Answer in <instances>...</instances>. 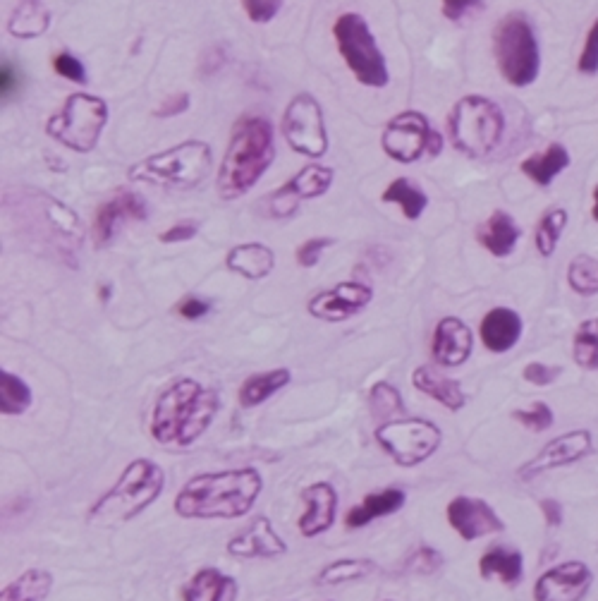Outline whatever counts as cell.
I'll return each mask as SVG.
<instances>
[{
  "label": "cell",
  "instance_id": "1",
  "mask_svg": "<svg viewBox=\"0 0 598 601\" xmlns=\"http://www.w3.org/2000/svg\"><path fill=\"white\" fill-rule=\"evenodd\" d=\"M264 491L256 467L201 472L178 491L173 508L182 520H235L247 515Z\"/></svg>",
  "mask_w": 598,
  "mask_h": 601
},
{
  "label": "cell",
  "instance_id": "2",
  "mask_svg": "<svg viewBox=\"0 0 598 601\" xmlns=\"http://www.w3.org/2000/svg\"><path fill=\"white\" fill-rule=\"evenodd\" d=\"M221 412V396L192 376H178L163 388L151 410L149 431L161 446H194Z\"/></svg>",
  "mask_w": 598,
  "mask_h": 601
},
{
  "label": "cell",
  "instance_id": "3",
  "mask_svg": "<svg viewBox=\"0 0 598 601\" xmlns=\"http://www.w3.org/2000/svg\"><path fill=\"white\" fill-rule=\"evenodd\" d=\"M276 149H273V127L268 120L247 115L235 125L218 171V194L228 202L247 194L261 175L268 171Z\"/></svg>",
  "mask_w": 598,
  "mask_h": 601
},
{
  "label": "cell",
  "instance_id": "4",
  "mask_svg": "<svg viewBox=\"0 0 598 601\" xmlns=\"http://www.w3.org/2000/svg\"><path fill=\"white\" fill-rule=\"evenodd\" d=\"M163 489H166V472L161 465L149 458L132 460L115 479L113 487L94 501L87 522L103 527L130 522L154 506Z\"/></svg>",
  "mask_w": 598,
  "mask_h": 601
},
{
  "label": "cell",
  "instance_id": "5",
  "mask_svg": "<svg viewBox=\"0 0 598 601\" xmlns=\"http://www.w3.org/2000/svg\"><path fill=\"white\" fill-rule=\"evenodd\" d=\"M450 144L469 159H481L498 147L505 135V113L496 101L472 94L460 99L448 115Z\"/></svg>",
  "mask_w": 598,
  "mask_h": 601
},
{
  "label": "cell",
  "instance_id": "6",
  "mask_svg": "<svg viewBox=\"0 0 598 601\" xmlns=\"http://www.w3.org/2000/svg\"><path fill=\"white\" fill-rule=\"evenodd\" d=\"M213 166L211 147L206 142L189 139L178 147L154 154L149 159L134 163L130 168L132 182H149L158 187H175V190H194L209 178Z\"/></svg>",
  "mask_w": 598,
  "mask_h": 601
},
{
  "label": "cell",
  "instance_id": "7",
  "mask_svg": "<svg viewBox=\"0 0 598 601\" xmlns=\"http://www.w3.org/2000/svg\"><path fill=\"white\" fill-rule=\"evenodd\" d=\"M493 53L503 80L512 87H529L541 72V51L534 27L520 12L503 17L493 32Z\"/></svg>",
  "mask_w": 598,
  "mask_h": 601
},
{
  "label": "cell",
  "instance_id": "8",
  "mask_svg": "<svg viewBox=\"0 0 598 601\" xmlns=\"http://www.w3.org/2000/svg\"><path fill=\"white\" fill-rule=\"evenodd\" d=\"M108 125V103L99 96L70 94L63 108L51 115L46 123V132L63 147L77 151V154H89L99 144L103 127Z\"/></svg>",
  "mask_w": 598,
  "mask_h": 601
},
{
  "label": "cell",
  "instance_id": "9",
  "mask_svg": "<svg viewBox=\"0 0 598 601\" xmlns=\"http://www.w3.org/2000/svg\"><path fill=\"white\" fill-rule=\"evenodd\" d=\"M333 36L338 41V51L352 75L357 77L364 87L381 89L386 87L390 75L386 56L378 48L369 24L357 12H343L333 24Z\"/></svg>",
  "mask_w": 598,
  "mask_h": 601
},
{
  "label": "cell",
  "instance_id": "10",
  "mask_svg": "<svg viewBox=\"0 0 598 601\" xmlns=\"http://www.w3.org/2000/svg\"><path fill=\"white\" fill-rule=\"evenodd\" d=\"M378 446L400 467H419L436 455L443 443V431L424 417H395L374 429Z\"/></svg>",
  "mask_w": 598,
  "mask_h": 601
},
{
  "label": "cell",
  "instance_id": "11",
  "mask_svg": "<svg viewBox=\"0 0 598 601\" xmlns=\"http://www.w3.org/2000/svg\"><path fill=\"white\" fill-rule=\"evenodd\" d=\"M381 147L393 161L414 163L424 154H441L443 137L433 130L424 113L405 111L395 115L386 125L381 137Z\"/></svg>",
  "mask_w": 598,
  "mask_h": 601
},
{
  "label": "cell",
  "instance_id": "12",
  "mask_svg": "<svg viewBox=\"0 0 598 601\" xmlns=\"http://www.w3.org/2000/svg\"><path fill=\"white\" fill-rule=\"evenodd\" d=\"M280 130H283L285 142L297 154L309 156V159H321L328 151V135L326 125H323L321 103L307 94V91L297 94L290 101V106L285 108Z\"/></svg>",
  "mask_w": 598,
  "mask_h": 601
},
{
  "label": "cell",
  "instance_id": "13",
  "mask_svg": "<svg viewBox=\"0 0 598 601\" xmlns=\"http://www.w3.org/2000/svg\"><path fill=\"white\" fill-rule=\"evenodd\" d=\"M591 453H594V434L589 429L567 431V434L555 436V439L548 441L532 460H527L517 470V475H520L522 482H529V479L539 477L543 472L575 465L579 460L589 458Z\"/></svg>",
  "mask_w": 598,
  "mask_h": 601
},
{
  "label": "cell",
  "instance_id": "14",
  "mask_svg": "<svg viewBox=\"0 0 598 601\" xmlns=\"http://www.w3.org/2000/svg\"><path fill=\"white\" fill-rule=\"evenodd\" d=\"M371 300H374V288L371 285L359 281H340L333 288L321 290L319 295L311 297L307 309L314 319L326 321V324H340V321H347L364 312Z\"/></svg>",
  "mask_w": 598,
  "mask_h": 601
},
{
  "label": "cell",
  "instance_id": "15",
  "mask_svg": "<svg viewBox=\"0 0 598 601\" xmlns=\"http://www.w3.org/2000/svg\"><path fill=\"white\" fill-rule=\"evenodd\" d=\"M594 585V573L587 563L565 561L539 575L534 601H584Z\"/></svg>",
  "mask_w": 598,
  "mask_h": 601
},
{
  "label": "cell",
  "instance_id": "16",
  "mask_svg": "<svg viewBox=\"0 0 598 601\" xmlns=\"http://www.w3.org/2000/svg\"><path fill=\"white\" fill-rule=\"evenodd\" d=\"M445 515H448L450 527L465 542H477V539L505 530V520L496 513V508L484 499H474V496H455L445 508Z\"/></svg>",
  "mask_w": 598,
  "mask_h": 601
},
{
  "label": "cell",
  "instance_id": "17",
  "mask_svg": "<svg viewBox=\"0 0 598 601\" xmlns=\"http://www.w3.org/2000/svg\"><path fill=\"white\" fill-rule=\"evenodd\" d=\"M225 549L235 558H276L288 554V542L276 532L268 515H256L247 527L228 539Z\"/></svg>",
  "mask_w": 598,
  "mask_h": 601
},
{
  "label": "cell",
  "instance_id": "18",
  "mask_svg": "<svg viewBox=\"0 0 598 601\" xmlns=\"http://www.w3.org/2000/svg\"><path fill=\"white\" fill-rule=\"evenodd\" d=\"M304 513L297 518V532L304 539H314L319 534L328 532L335 525V515H338V491L331 482H314L302 489Z\"/></svg>",
  "mask_w": 598,
  "mask_h": 601
},
{
  "label": "cell",
  "instance_id": "19",
  "mask_svg": "<svg viewBox=\"0 0 598 601\" xmlns=\"http://www.w3.org/2000/svg\"><path fill=\"white\" fill-rule=\"evenodd\" d=\"M474 350L472 329L460 317H443L433 329L431 357L438 367H462Z\"/></svg>",
  "mask_w": 598,
  "mask_h": 601
},
{
  "label": "cell",
  "instance_id": "20",
  "mask_svg": "<svg viewBox=\"0 0 598 601\" xmlns=\"http://www.w3.org/2000/svg\"><path fill=\"white\" fill-rule=\"evenodd\" d=\"M146 202L139 194L134 192H120L115 194L111 202L101 204V209L96 211L94 218V242L96 247H106L115 235H118L120 226H125L127 221H144Z\"/></svg>",
  "mask_w": 598,
  "mask_h": 601
},
{
  "label": "cell",
  "instance_id": "21",
  "mask_svg": "<svg viewBox=\"0 0 598 601\" xmlns=\"http://www.w3.org/2000/svg\"><path fill=\"white\" fill-rule=\"evenodd\" d=\"M522 331V317L510 307H493L491 312L484 314L479 326L481 343H484L488 352H496V355H503V352L515 348L520 343Z\"/></svg>",
  "mask_w": 598,
  "mask_h": 601
},
{
  "label": "cell",
  "instance_id": "22",
  "mask_svg": "<svg viewBox=\"0 0 598 601\" xmlns=\"http://www.w3.org/2000/svg\"><path fill=\"white\" fill-rule=\"evenodd\" d=\"M180 597L182 601H237L240 585H237L235 578L221 573L218 568L206 566L197 570L189 582L182 585Z\"/></svg>",
  "mask_w": 598,
  "mask_h": 601
},
{
  "label": "cell",
  "instance_id": "23",
  "mask_svg": "<svg viewBox=\"0 0 598 601\" xmlns=\"http://www.w3.org/2000/svg\"><path fill=\"white\" fill-rule=\"evenodd\" d=\"M407 494L400 487H388L374 494H366L362 503L352 506L345 515V527L347 530H362L369 522L386 518L405 508Z\"/></svg>",
  "mask_w": 598,
  "mask_h": 601
},
{
  "label": "cell",
  "instance_id": "24",
  "mask_svg": "<svg viewBox=\"0 0 598 601\" xmlns=\"http://www.w3.org/2000/svg\"><path fill=\"white\" fill-rule=\"evenodd\" d=\"M412 384L419 393L433 398L436 403H441L443 408H448L450 412H460L469 400L467 393L462 391L460 381L448 379V376L438 372V369L431 367V364H421V367L414 369Z\"/></svg>",
  "mask_w": 598,
  "mask_h": 601
},
{
  "label": "cell",
  "instance_id": "25",
  "mask_svg": "<svg viewBox=\"0 0 598 601\" xmlns=\"http://www.w3.org/2000/svg\"><path fill=\"white\" fill-rule=\"evenodd\" d=\"M520 235L522 230L517 226L515 218H512L508 211H500V209L493 211V214L488 216L477 230L479 245L498 259L510 257V254L515 252L517 242H520Z\"/></svg>",
  "mask_w": 598,
  "mask_h": 601
},
{
  "label": "cell",
  "instance_id": "26",
  "mask_svg": "<svg viewBox=\"0 0 598 601\" xmlns=\"http://www.w3.org/2000/svg\"><path fill=\"white\" fill-rule=\"evenodd\" d=\"M225 266L247 281H261L276 266V254L264 242H244V245H237L228 252Z\"/></svg>",
  "mask_w": 598,
  "mask_h": 601
},
{
  "label": "cell",
  "instance_id": "27",
  "mask_svg": "<svg viewBox=\"0 0 598 601\" xmlns=\"http://www.w3.org/2000/svg\"><path fill=\"white\" fill-rule=\"evenodd\" d=\"M570 163H572V156L565 144L553 142L548 144L546 151H541V154H534L529 156V159H524L520 163V171L527 175L534 185L551 187V182L558 178L560 173H565L567 168H570Z\"/></svg>",
  "mask_w": 598,
  "mask_h": 601
},
{
  "label": "cell",
  "instance_id": "28",
  "mask_svg": "<svg viewBox=\"0 0 598 601\" xmlns=\"http://www.w3.org/2000/svg\"><path fill=\"white\" fill-rule=\"evenodd\" d=\"M292 381V372L288 367H278L271 369V372H259L247 376L242 381L240 391H237V400H240V408L252 410L264 405L268 398L276 396L278 391H283Z\"/></svg>",
  "mask_w": 598,
  "mask_h": 601
},
{
  "label": "cell",
  "instance_id": "29",
  "mask_svg": "<svg viewBox=\"0 0 598 601\" xmlns=\"http://www.w3.org/2000/svg\"><path fill=\"white\" fill-rule=\"evenodd\" d=\"M479 575L484 580H500L508 587H515L524 575L522 551L508 549V546H491L479 558Z\"/></svg>",
  "mask_w": 598,
  "mask_h": 601
},
{
  "label": "cell",
  "instance_id": "30",
  "mask_svg": "<svg viewBox=\"0 0 598 601\" xmlns=\"http://www.w3.org/2000/svg\"><path fill=\"white\" fill-rule=\"evenodd\" d=\"M53 590V573L46 568H29L20 578L3 587L0 601H46Z\"/></svg>",
  "mask_w": 598,
  "mask_h": 601
},
{
  "label": "cell",
  "instance_id": "31",
  "mask_svg": "<svg viewBox=\"0 0 598 601\" xmlns=\"http://www.w3.org/2000/svg\"><path fill=\"white\" fill-rule=\"evenodd\" d=\"M51 27V12L41 8L39 0H22L17 10L12 12L8 29L17 39H34Z\"/></svg>",
  "mask_w": 598,
  "mask_h": 601
},
{
  "label": "cell",
  "instance_id": "32",
  "mask_svg": "<svg viewBox=\"0 0 598 601\" xmlns=\"http://www.w3.org/2000/svg\"><path fill=\"white\" fill-rule=\"evenodd\" d=\"M567 223H570V214H567L563 206H551V209L539 218V223H536V230H534V245L541 257L546 259L553 257L560 245V238H563Z\"/></svg>",
  "mask_w": 598,
  "mask_h": 601
},
{
  "label": "cell",
  "instance_id": "33",
  "mask_svg": "<svg viewBox=\"0 0 598 601\" xmlns=\"http://www.w3.org/2000/svg\"><path fill=\"white\" fill-rule=\"evenodd\" d=\"M34 393L22 376L3 369L0 372V412L5 417H20L32 408Z\"/></svg>",
  "mask_w": 598,
  "mask_h": 601
},
{
  "label": "cell",
  "instance_id": "34",
  "mask_svg": "<svg viewBox=\"0 0 598 601\" xmlns=\"http://www.w3.org/2000/svg\"><path fill=\"white\" fill-rule=\"evenodd\" d=\"M333 178H335L333 168L319 166V163H309V166H304L295 178L285 182V187L295 194L299 202H304V199H316L321 197V194H326L328 187L333 185Z\"/></svg>",
  "mask_w": 598,
  "mask_h": 601
},
{
  "label": "cell",
  "instance_id": "35",
  "mask_svg": "<svg viewBox=\"0 0 598 601\" xmlns=\"http://www.w3.org/2000/svg\"><path fill=\"white\" fill-rule=\"evenodd\" d=\"M376 570V563L371 558H338V561L328 563L321 568V573L316 575V585L331 587V585H345V582L362 580L366 575H371Z\"/></svg>",
  "mask_w": 598,
  "mask_h": 601
},
{
  "label": "cell",
  "instance_id": "36",
  "mask_svg": "<svg viewBox=\"0 0 598 601\" xmlns=\"http://www.w3.org/2000/svg\"><path fill=\"white\" fill-rule=\"evenodd\" d=\"M381 199L388 204H398L402 214H405V218H410V221H417V218L424 214L426 206H429V197H426L424 190H419V187L407 178H398L390 182Z\"/></svg>",
  "mask_w": 598,
  "mask_h": 601
},
{
  "label": "cell",
  "instance_id": "37",
  "mask_svg": "<svg viewBox=\"0 0 598 601\" xmlns=\"http://www.w3.org/2000/svg\"><path fill=\"white\" fill-rule=\"evenodd\" d=\"M572 360L579 369L598 372V317H591L577 326L572 338Z\"/></svg>",
  "mask_w": 598,
  "mask_h": 601
},
{
  "label": "cell",
  "instance_id": "38",
  "mask_svg": "<svg viewBox=\"0 0 598 601\" xmlns=\"http://www.w3.org/2000/svg\"><path fill=\"white\" fill-rule=\"evenodd\" d=\"M567 285L582 297L598 295V259L591 254H577L567 266Z\"/></svg>",
  "mask_w": 598,
  "mask_h": 601
},
{
  "label": "cell",
  "instance_id": "39",
  "mask_svg": "<svg viewBox=\"0 0 598 601\" xmlns=\"http://www.w3.org/2000/svg\"><path fill=\"white\" fill-rule=\"evenodd\" d=\"M369 408L374 412V417L381 420H390V417H405V403H402L400 391L388 381H378L371 386L369 391Z\"/></svg>",
  "mask_w": 598,
  "mask_h": 601
},
{
  "label": "cell",
  "instance_id": "40",
  "mask_svg": "<svg viewBox=\"0 0 598 601\" xmlns=\"http://www.w3.org/2000/svg\"><path fill=\"white\" fill-rule=\"evenodd\" d=\"M443 563L445 558L441 551L433 549V546H419V549H414L412 554L405 558L402 570L412 575H436L438 570L443 568Z\"/></svg>",
  "mask_w": 598,
  "mask_h": 601
},
{
  "label": "cell",
  "instance_id": "41",
  "mask_svg": "<svg viewBox=\"0 0 598 601\" xmlns=\"http://www.w3.org/2000/svg\"><path fill=\"white\" fill-rule=\"evenodd\" d=\"M512 420L520 422L522 427L534 431V434H543V431H548L553 427L555 415H553L551 405L543 403V400H536L529 410H512Z\"/></svg>",
  "mask_w": 598,
  "mask_h": 601
},
{
  "label": "cell",
  "instance_id": "42",
  "mask_svg": "<svg viewBox=\"0 0 598 601\" xmlns=\"http://www.w3.org/2000/svg\"><path fill=\"white\" fill-rule=\"evenodd\" d=\"M577 70L582 75H596L598 72V17L591 22L587 39H584L582 53L577 58Z\"/></svg>",
  "mask_w": 598,
  "mask_h": 601
},
{
  "label": "cell",
  "instance_id": "43",
  "mask_svg": "<svg viewBox=\"0 0 598 601\" xmlns=\"http://www.w3.org/2000/svg\"><path fill=\"white\" fill-rule=\"evenodd\" d=\"M331 245H335L333 238H311L302 242L297 250V264L302 266V269H311V266L319 264L323 250H328Z\"/></svg>",
  "mask_w": 598,
  "mask_h": 601
},
{
  "label": "cell",
  "instance_id": "44",
  "mask_svg": "<svg viewBox=\"0 0 598 601\" xmlns=\"http://www.w3.org/2000/svg\"><path fill=\"white\" fill-rule=\"evenodd\" d=\"M560 374H563V367H555V364H543V362H529L522 372L524 379H527V384L532 386H551Z\"/></svg>",
  "mask_w": 598,
  "mask_h": 601
},
{
  "label": "cell",
  "instance_id": "45",
  "mask_svg": "<svg viewBox=\"0 0 598 601\" xmlns=\"http://www.w3.org/2000/svg\"><path fill=\"white\" fill-rule=\"evenodd\" d=\"M53 68L60 77H65V80L84 84L87 82V70H84L82 60L72 56V53H58L56 60H53Z\"/></svg>",
  "mask_w": 598,
  "mask_h": 601
},
{
  "label": "cell",
  "instance_id": "46",
  "mask_svg": "<svg viewBox=\"0 0 598 601\" xmlns=\"http://www.w3.org/2000/svg\"><path fill=\"white\" fill-rule=\"evenodd\" d=\"M242 5H244V12L249 15V20L256 24H264V22H271L273 17L278 15L283 0H242Z\"/></svg>",
  "mask_w": 598,
  "mask_h": 601
},
{
  "label": "cell",
  "instance_id": "47",
  "mask_svg": "<svg viewBox=\"0 0 598 601\" xmlns=\"http://www.w3.org/2000/svg\"><path fill=\"white\" fill-rule=\"evenodd\" d=\"M486 8V0H443V15L450 22L462 20V17L474 15Z\"/></svg>",
  "mask_w": 598,
  "mask_h": 601
},
{
  "label": "cell",
  "instance_id": "48",
  "mask_svg": "<svg viewBox=\"0 0 598 601\" xmlns=\"http://www.w3.org/2000/svg\"><path fill=\"white\" fill-rule=\"evenodd\" d=\"M197 233H199L197 221H180V223H175V226H170L166 233L158 235V240H161L163 245H178V242H187V240L197 238Z\"/></svg>",
  "mask_w": 598,
  "mask_h": 601
},
{
  "label": "cell",
  "instance_id": "49",
  "mask_svg": "<svg viewBox=\"0 0 598 601\" xmlns=\"http://www.w3.org/2000/svg\"><path fill=\"white\" fill-rule=\"evenodd\" d=\"M189 108V94L187 91H178V94L168 96L161 106L156 108V118H175V115H182Z\"/></svg>",
  "mask_w": 598,
  "mask_h": 601
},
{
  "label": "cell",
  "instance_id": "50",
  "mask_svg": "<svg viewBox=\"0 0 598 601\" xmlns=\"http://www.w3.org/2000/svg\"><path fill=\"white\" fill-rule=\"evenodd\" d=\"M211 312V305L206 300H199V297H185V300L178 305V314L187 321H197L201 317Z\"/></svg>",
  "mask_w": 598,
  "mask_h": 601
},
{
  "label": "cell",
  "instance_id": "51",
  "mask_svg": "<svg viewBox=\"0 0 598 601\" xmlns=\"http://www.w3.org/2000/svg\"><path fill=\"white\" fill-rule=\"evenodd\" d=\"M541 513H543V520H546L548 527H560L563 525L565 520V513H563V506H560V501L555 499H543L541 503Z\"/></svg>",
  "mask_w": 598,
  "mask_h": 601
},
{
  "label": "cell",
  "instance_id": "52",
  "mask_svg": "<svg viewBox=\"0 0 598 601\" xmlns=\"http://www.w3.org/2000/svg\"><path fill=\"white\" fill-rule=\"evenodd\" d=\"M0 80H3V101H8L10 96H15L17 91V70L12 65L3 63V72H0Z\"/></svg>",
  "mask_w": 598,
  "mask_h": 601
},
{
  "label": "cell",
  "instance_id": "53",
  "mask_svg": "<svg viewBox=\"0 0 598 601\" xmlns=\"http://www.w3.org/2000/svg\"><path fill=\"white\" fill-rule=\"evenodd\" d=\"M99 300L103 302V305H106V302L111 300V285H101V288H99Z\"/></svg>",
  "mask_w": 598,
  "mask_h": 601
},
{
  "label": "cell",
  "instance_id": "54",
  "mask_svg": "<svg viewBox=\"0 0 598 601\" xmlns=\"http://www.w3.org/2000/svg\"><path fill=\"white\" fill-rule=\"evenodd\" d=\"M591 194H594V206H591V216H594V221L598 223V182L594 185V192H591Z\"/></svg>",
  "mask_w": 598,
  "mask_h": 601
},
{
  "label": "cell",
  "instance_id": "55",
  "mask_svg": "<svg viewBox=\"0 0 598 601\" xmlns=\"http://www.w3.org/2000/svg\"><path fill=\"white\" fill-rule=\"evenodd\" d=\"M386 601H390V599H386Z\"/></svg>",
  "mask_w": 598,
  "mask_h": 601
}]
</instances>
